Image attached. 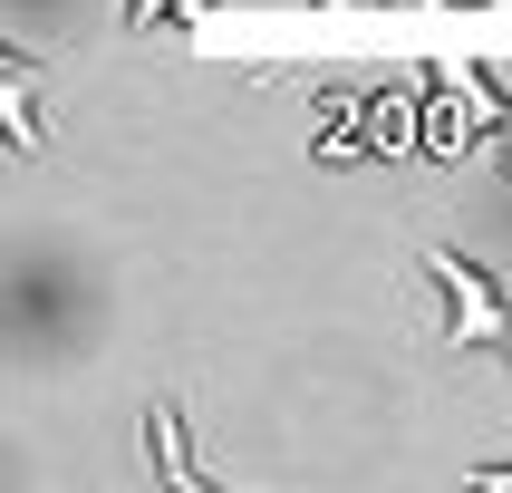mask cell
Here are the masks:
<instances>
[{
    "label": "cell",
    "mask_w": 512,
    "mask_h": 493,
    "mask_svg": "<svg viewBox=\"0 0 512 493\" xmlns=\"http://www.w3.org/2000/svg\"><path fill=\"white\" fill-rule=\"evenodd\" d=\"M426 271H435L445 290H455V319H445L455 339H474V348H503V339H512V310L493 300V281L474 271V261H455V252H426Z\"/></svg>",
    "instance_id": "6da1fadb"
},
{
    "label": "cell",
    "mask_w": 512,
    "mask_h": 493,
    "mask_svg": "<svg viewBox=\"0 0 512 493\" xmlns=\"http://www.w3.org/2000/svg\"><path fill=\"white\" fill-rule=\"evenodd\" d=\"M145 445H155V464H165V484H184V493H203V484H213V474L184 455V426H174V406H155V416H145Z\"/></svg>",
    "instance_id": "7a4b0ae2"
},
{
    "label": "cell",
    "mask_w": 512,
    "mask_h": 493,
    "mask_svg": "<svg viewBox=\"0 0 512 493\" xmlns=\"http://www.w3.org/2000/svg\"><path fill=\"white\" fill-rule=\"evenodd\" d=\"M0 97H10V136H20V155H39V107H29V58H10V78H0Z\"/></svg>",
    "instance_id": "3957f363"
},
{
    "label": "cell",
    "mask_w": 512,
    "mask_h": 493,
    "mask_svg": "<svg viewBox=\"0 0 512 493\" xmlns=\"http://www.w3.org/2000/svg\"><path fill=\"white\" fill-rule=\"evenodd\" d=\"M165 10H184V20L203 29V0H126V29H155V20H165Z\"/></svg>",
    "instance_id": "277c9868"
},
{
    "label": "cell",
    "mask_w": 512,
    "mask_h": 493,
    "mask_svg": "<svg viewBox=\"0 0 512 493\" xmlns=\"http://www.w3.org/2000/svg\"><path fill=\"white\" fill-rule=\"evenodd\" d=\"M474 484H484V493H512V464H474Z\"/></svg>",
    "instance_id": "5b68a950"
}]
</instances>
